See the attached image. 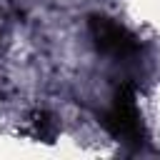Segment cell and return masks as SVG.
<instances>
[{
    "label": "cell",
    "instance_id": "obj_1",
    "mask_svg": "<svg viewBox=\"0 0 160 160\" xmlns=\"http://www.w3.org/2000/svg\"><path fill=\"white\" fill-rule=\"evenodd\" d=\"M102 125H105V130H108L110 135H115L118 140L130 142V145H142L145 130H142V122H140V115H138L135 88H132V85L125 82V85L118 88L110 110L102 115Z\"/></svg>",
    "mask_w": 160,
    "mask_h": 160
},
{
    "label": "cell",
    "instance_id": "obj_2",
    "mask_svg": "<svg viewBox=\"0 0 160 160\" xmlns=\"http://www.w3.org/2000/svg\"><path fill=\"white\" fill-rule=\"evenodd\" d=\"M90 32H92V40H95L98 50H102V52H108V55L132 58V55L140 52V42L135 40V35L128 32L122 25L108 20V18L92 15V18H90Z\"/></svg>",
    "mask_w": 160,
    "mask_h": 160
},
{
    "label": "cell",
    "instance_id": "obj_3",
    "mask_svg": "<svg viewBox=\"0 0 160 160\" xmlns=\"http://www.w3.org/2000/svg\"><path fill=\"white\" fill-rule=\"evenodd\" d=\"M32 132H35L40 140L50 142V140L55 138V132H58V128H55V120H52L48 112H38V115L32 118Z\"/></svg>",
    "mask_w": 160,
    "mask_h": 160
}]
</instances>
